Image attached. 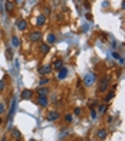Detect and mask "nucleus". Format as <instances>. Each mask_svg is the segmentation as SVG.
<instances>
[{"label":"nucleus","mask_w":125,"mask_h":141,"mask_svg":"<svg viewBox=\"0 0 125 141\" xmlns=\"http://www.w3.org/2000/svg\"><path fill=\"white\" fill-rule=\"evenodd\" d=\"M90 116H91V118H93V120H95L97 118V111H95V110H91Z\"/></svg>","instance_id":"nucleus-26"},{"label":"nucleus","mask_w":125,"mask_h":141,"mask_svg":"<svg viewBox=\"0 0 125 141\" xmlns=\"http://www.w3.org/2000/svg\"><path fill=\"white\" fill-rule=\"evenodd\" d=\"M61 67H63V60H56V63L53 64V69L58 70V69H61Z\"/></svg>","instance_id":"nucleus-19"},{"label":"nucleus","mask_w":125,"mask_h":141,"mask_svg":"<svg viewBox=\"0 0 125 141\" xmlns=\"http://www.w3.org/2000/svg\"><path fill=\"white\" fill-rule=\"evenodd\" d=\"M41 37H43V34H41V32H39V30H34V32L30 33V40H31L33 43L40 41V40H41Z\"/></svg>","instance_id":"nucleus-6"},{"label":"nucleus","mask_w":125,"mask_h":141,"mask_svg":"<svg viewBox=\"0 0 125 141\" xmlns=\"http://www.w3.org/2000/svg\"><path fill=\"white\" fill-rule=\"evenodd\" d=\"M48 88H47V87H44V86H41V88H39V90H37V94H39V96H48Z\"/></svg>","instance_id":"nucleus-14"},{"label":"nucleus","mask_w":125,"mask_h":141,"mask_svg":"<svg viewBox=\"0 0 125 141\" xmlns=\"http://www.w3.org/2000/svg\"><path fill=\"white\" fill-rule=\"evenodd\" d=\"M47 121H57L58 118H60V113L56 111V110H53V111L47 113Z\"/></svg>","instance_id":"nucleus-5"},{"label":"nucleus","mask_w":125,"mask_h":141,"mask_svg":"<svg viewBox=\"0 0 125 141\" xmlns=\"http://www.w3.org/2000/svg\"><path fill=\"white\" fill-rule=\"evenodd\" d=\"M6 58H7V60H11V58H13V51H11V49H7V50H6Z\"/></svg>","instance_id":"nucleus-21"},{"label":"nucleus","mask_w":125,"mask_h":141,"mask_svg":"<svg viewBox=\"0 0 125 141\" xmlns=\"http://www.w3.org/2000/svg\"><path fill=\"white\" fill-rule=\"evenodd\" d=\"M82 81H84V84L87 87H91L97 81V74L95 73H87L85 76H84V79H82Z\"/></svg>","instance_id":"nucleus-1"},{"label":"nucleus","mask_w":125,"mask_h":141,"mask_svg":"<svg viewBox=\"0 0 125 141\" xmlns=\"http://www.w3.org/2000/svg\"><path fill=\"white\" fill-rule=\"evenodd\" d=\"M17 27H19L20 32H24V30L27 29V22H26V20H19V22H17Z\"/></svg>","instance_id":"nucleus-12"},{"label":"nucleus","mask_w":125,"mask_h":141,"mask_svg":"<svg viewBox=\"0 0 125 141\" xmlns=\"http://www.w3.org/2000/svg\"><path fill=\"white\" fill-rule=\"evenodd\" d=\"M33 94H34L33 90H23L22 94H20V97H22L23 100H30V98L33 97Z\"/></svg>","instance_id":"nucleus-9"},{"label":"nucleus","mask_w":125,"mask_h":141,"mask_svg":"<svg viewBox=\"0 0 125 141\" xmlns=\"http://www.w3.org/2000/svg\"><path fill=\"white\" fill-rule=\"evenodd\" d=\"M54 41H56V36H54L53 33L47 34V43H48V44H53Z\"/></svg>","instance_id":"nucleus-17"},{"label":"nucleus","mask_w":125,"mask_h":141,"mask_svg":"<svg viewBox=\"0 0 125 141\" xmlns=\"http://www.w3.org/2000/svg\"><path fill=\"white\" fill-rule=\"evenodd\" d=\"M114 96H115V91H114V90L110 91V93L107 94V98H105V101H110V100H111L112 97H114Z\"/></svg>","instance_id":"nucleus-22"},{"label":"nucleus","mask_w":125,"mask_h":141,"mask_svg":"<svg viewBox=\"0 0 125 141\" xmlns=\"http://www.w3.org/2000/svg\"><path fill=\"white\" fill-rule=\"evenodd\" d=\"M14 110H16V100L13 98V100H11V107H10V111H9V114H7V126H9V127H10V124H11V118H13Z\"/></svg>","instance_id":"nucleus-4"},{"label":"nucleus","mask_w":125,"mask_h":141,"mask_svg":"<svg viewBox=\"0 0 125 141\" xmlns=\"http://www.w3.org/2000/svg\"><path fill=\"white\" fill-rule=\"evenodd\" d=\"M0 123H2V120H0Z\"/></svg>","instance_id":"nucleus-32"},{"label":"nucleus","mask_w":125,"mask_h":141,"mask_svg":"<svg viewBox=\"0 0 125 141\" xmlns=\"http://www.w3.org/2000/svg\"><path fill=\"white\" fill-rule=\"evenodd\" d=\"M46 22H47L46 14H40L39 17L36 19V24L37 26H44V24H46Z\"/></svg>","instance_id":"nucleus-10"},{"label":"nucleus","mask_w":125,"mask_h":141,"mask_svg":"<svg viewBox=\"0 0 125 141\" xmlns=\"http://www.w3.org/2000/svg\"><path fill=\"white\" fill-rule=\"evenodd\" d=\"M36 103L40 107H47V105H48V98H47V96H39Z\"/></svg>","instance_id":"nucleus-7"},{"label":"nucleus","mask_w":125,"mask_h":141,"mask_svg":"<svg viewBox=\"0 0 125 141\" xmlns=\"http://www.w3.org/2000/svg\"><path fill=\"white\" fill-rule=\"evenodd\" d=\"M4 90H6V83H4V80H0V91Z\"/></svg>","instance_id":"nucleus-23"},{"label":"nucleus","mask_w":125,"mask_h":141,"mask_svg":"<svg viewBox=\"0 0 125 141\" xmlns=\"http://www.w3.org/2000/svg\"><path fill=\"white\" fill-rule=\"evenodd\" d=\"M11 135H13L16 140H20V138H22V134H20V131H19L17 128H13V131H11Z\"/></svg>","instance_id":"nucleus-16"},{"label":"nucleus","mask_w":125,"mask_h":141,"mask_svg":"<svg viewBox=\"0 0 125 141\" xmlns=\"http://www.w3.org/2000/svg\"><path fill=\"white\" fill-rule=\"evenodd\" d=\"M108 135L107 130H104V128H101V130H98V133H97V137H98V140H105Z\"/></svg>","instance_id":"nucleus-11"},{"label":"nucleus","mask_w":125,"mask_h":141,"mask_svg":"<svg viewBox=\"0 0 125 141\" xmlns=\"http://www.w3.org/2000/svg\"><path fill=\"white\" fill-rule=\"evenodd\" d=\"M11 46H13V47H19V46H20V40H19L17 36L11 37Z\"/></svg>","instance_id":"nucleus-15"},{"label":"nucleus","mask_w":125,"mask_h":141,"mask_svg":"<svg viewBox=\"0 0 125 141\" xmlns=\"http://www.w3.org/2000/svg\"><path fill=\"white\" fill-rule=\"evenodd\" d=\"M48 81H50V79H48L47 76H44L43 79L39 81V86H40V87H41V86H46V84H48Z\"/></svg>","instance_id":"nucleus-18"},{"label":"nucleus","mask_w":125,"mask_h":141,"mask_svg":"<svg viewBox=\"0 0 125 141\" xmlns=\"http://www.w3.org/2000/svg\"><path fill=\"white\" fill-rule=\"evenodd\" d=\"M65 121H67V123H71V121H73V116H71V114H67V116H65Z\"/></svg>","instance_id":"nucleus-27"},{"label":"nucleus","mask_w":125,"mask_h":141,"mask_svg":"<svg viewBox=\"0 0 125 141\" xmlns=\"http://www.w3.org/2000/svg\"><path fill=\"white\" fill-rule=\"evenodd\" d=\"M104 111H107V105H100V108H98V111L97 113H104Z\"/></svg>","instance_id":"nucleus-24"},{"label":"nucleus","mask_w":125,"mask_h":141,"mask_svg":"<svg viewBox=\"0 0 125 141\" xmlns=\"http://www.w3.org/2000/svg\"><path fill=\"white\" fill-rule=\"evenodd\" d=\"M57 71H58L57 73V80H64L68 74V70L65 69V67H61V69L57 70Z\"/></svg>","instance_id":"nucleus-8"},{"label":"nucleus","mask_w":125,"mask_h":141,"mask_svg":"<svg viewBox=\"0 0 125 141\" xmlns=\"http://www.w3.org/2000/svg\"><path fill=\"white\" fill-rule=\"evenodd\" d=\"M40 51H41V54H47L48 51H50V44L48 43H44L40 46Z\"/></svg>","instance_id":"nucleus-13"},{"label":"nucleus","mask_w":125,"mask_h":141,"mask_svg":"<svg viewBox=\"0 0 125 141\" xmlns=\"http://www.w3.org/2000/svg\"><path fill=\"white\" fill-rule=\"evenodd\" d=\"M84 6H85L87 9H90V3H88V2H87V0H84Z\"/></svg>","instance_id":"nucleus-30"},{"label":"nucleus","mask_w":125,"mask_h":141,"mask_svg":"<svg viewBox=\"0 0 125 141\" xmlns=\"http://www.w3.org/2000/svg\"><path fill=\"white\" fill-rule=\"evenodd\" d=\"M54 3H56V4H58V3H61V0H54Z\"/></svg>","instance_id":"nucleus-31"},{"label":"nucleus","mask_w":125,"mask_h":141,"mask_svg":"<svg viewBox=\"0 0 125 141\" xmlns=\"http://www.w3.org/2000/svg\"><path fill=\"white\" fill-rule=\"evenodd\" d=\"M51 70H53V66L51 64H43L39 67V73L41 76H48L51 73Z\"/></svg>","instance_id":"nucleus-3"},{"label":"nucleus","mask_w":125,"mask_h":141,"mask_svg":"<svg viewBox=\"0 0 125 141\" xmlns=\"http://www.w3.org/2000/svg\"><path fill=\"white\" fill-rule=\"evenodd\" d=\"M108 84H110V79L108 77H104L100 80V84H98V93H104V91L108 88Z\"/></svg>","instance_id":"nucleus-2"},{"label":"nucleus","mask_w":125,"mask_h":141,"mask_svg":"<svg viewBox=\"0 0 125 141\" xmlns=\"http://www.w3.org/2000/svg\"><path fill=\"white\" fill-rule=\"evenodd\" d=\"M112 57H114L115 60H118V58H119V54H118L117 51H114V53H112Z\"/></svg>","instance_id":"nucleus-29"},{"label":"nucleus","mask_w":125,"mask_h":141,"mask_svg":"<svg viewBox=\"0 0 125 141\" xmlns=\"http://www.w3.org/2000/svg\"><path fill=\"white\" fill-rule=\"evenodd\" d=\"M13 9H14V3H13V2H7V3H6V10L13 11Z\"/></svg>","instance_id":"nucleus-20"},{"label":"nucleus","mask_w":125,"mask_h":141,"mask_svg":"<svg viewBox=\"0 0 125 141\" xmlns=\"http://www.w3.org/2000/svg\"><path fill=\"white\" fill-rule=\"evenodd\" d=\"M4 113H6V105L0 104V116H2V114H4Z\"/></svg>","instance_id":"nucleus-25"},{"label":"nucleus","mask_w":125,"mask_h":141,"mask_svg":"<svg viewBox=\"0 0 125 141\" xmlns=\"http://www.w3.org/2000/svg\"><path fill=\"white\" fill-rule=\"evenodd\" d=\"M74 114H75V116H80V114H81V110H80L78 107H77V108L74 110Z\"/></svg>","instance_id":"nucleus-28"}]
</instances>
